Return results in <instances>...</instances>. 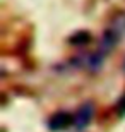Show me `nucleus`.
<instances>
[{
    "label": "nucleus",
    "mask_w": 125,
    "mask_h": 132,
    "mask_svg": "<svg viewBox=\"0 0 125 132\" xmlns=\"http://www.w3.org/2000/svg\"><path fill=\"white\" fill-rule=\"evenodd\" d=\"M123 36H125V14H120L111 21V24L106 28L105 34L101 36L99 50H98V52L106 57L110 52L115 50V46L118 45V41H120Z\"/></svg>",
    "instance_id": "nucleus-1"
},
{
    "label": "nucleus",
    "mask_w": 125,
    "mask_h": 132,
    "mask_svg": "<svg viewBox=\"0 0 125 132\" xmlns=\"http://www.w3.org/2000/svg\"><path fill=\"white\" fill-rule=\"evenodd\" d=\"M48 127L52 130H63L67 127H74V117H70L67 112H58L48 120Z\"/></svg>",
    "instance_id": "nucleus-3"
},
{
    "label": "nucleus",
    "mask_w": 125,
    "mask_h": 132,
    "mask_svg": "<svg viewBox=\"0 0 125 132\" xmlns=\"http://www.w3.org/2000/svg\"><path fill=\"white\" fill-rule=\"evenodd\" d=\"M93 113H94V106H93V103H84V105L77 110V113L74 115V129H76V130H82V129H86L87 123L91 122Z\"/></svg>",
    "instance_id": "nucleus-2"
}]
</instances>
